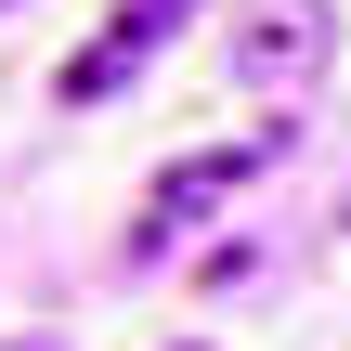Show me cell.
Segmentation results:
<instances>
[{
  "label": "cell",
  "instance_id": "obj_3",
  "mask_svg": "<svg viewBox=\"0 0 351 351\" xmlns=\"http://www.w3.org/2000/svg\"><path fill=\"white\" fill-rule=\"evenodd\" d=\"M234 65L247 78H287V65H326V0H261L234 26Z\"/></svg>",
  "mask_w": 351,
  "mask_h": 351
},
{
  "label": "cell",
  "instance_id": "obj_4",
  "mask_svg": "<svg viewBox=\"0 0 351 351\" xmlns=\"http://www.w3.org/2000/svg\"><path fill=\"white\" fill-rule=\"evenodd\" d=\"M0 13H13V0H0Z\"/></svg>",
  "mask_w": 351,
  "mask_h": 351
},
{
  "label": "cell",
  "instance_id": "obj_2",
  "mask_svg": "<svg viewBox=\"0 0 351 351\" xmlns=\"http://www.w3.org/2000/svg\"><path fill=\"white\" fill-rule=\"evenodd\" d=\"M182 13L195 0H117V26L91 39V52H65V104H104V91H130L169 39H182Z\"/></svg>",
  "mask_w": 351,
  "mask_h": 351
},
{
  "label": "cell",
  "instance_id": "obj_1",
  "mask_svg": "<svg viewBox=\"0 0 351 351\" xmlns=\"http://www.w3.org/2000/svg\"><path fill=\"white\" fill-rule=\"evenodd\" d=\"M261 156H274V130H261V143H221V156H182V169L143 195V221H130V261H169V247H182V221H195V208H221V195L261 169Z\"/></svg>",
  "mask_w": 351,
  "mask_h": 351
}]
</instances>
